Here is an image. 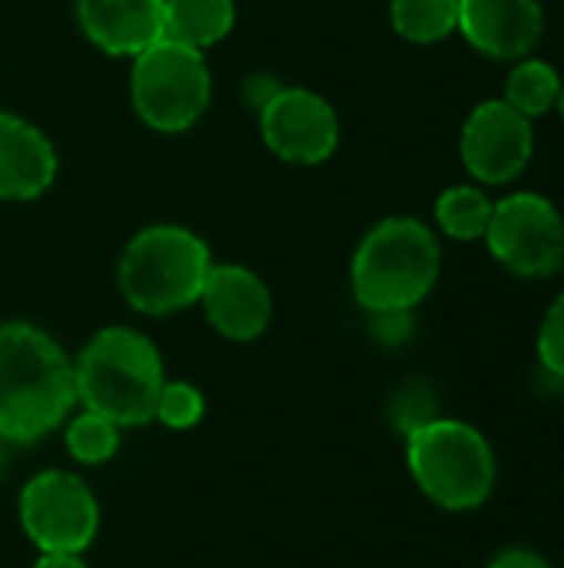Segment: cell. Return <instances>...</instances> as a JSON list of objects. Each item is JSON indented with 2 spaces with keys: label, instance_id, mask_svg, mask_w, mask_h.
<instances>
[{
  "label": "cell",
  "instance_id": "obj_1",
  "mask_svg": "<svg viewBox=\"0 0 564 568\" xmlns=\"http://www.w3.org/2000/svg\"><path fill=\"white\" fill-rule=\"evenodd\" d=\"M76 406L73 359L33 323L0 326V439L37 443Z\"/></svg>",
  "mask_w": 564,
  "mask_h": 568
},
{
  "label": "cell",
  "instance_id": "obj_2",
  "mask_svg": "<svg viewBox=\"0 0 564 568\" xmlns=\"http://www.w3.org/2000/svg\"><path fill=\"white\" fill-rule=\"evenodd\" d=\"M76 403L113 426H143L156 416V399L166 383L160 349L150 336L130 326L100 329L73 363Z\"/></svg>",
  "mask_w": 564,
  "mask_h": 568
},
{
  "label": "cell",
  "instance_id": "obj_3",
  "mask_svg": "<svg viewBox=\"0 0 564 568\" xmlns=\"http://www.w3.org/2000/svg\"><path fill=\"white\" fill-rule=\"evenodd\" d=\"M442 273L435 233L412 216H389L366 233L352 256V293L369 313H409Z\"/></svg>",
  "mask_w": 564,
  "mask_h": 568
},
{
  "label": "cell",
  "instance_id": "obj_4",
  "mask_svg": "<svg viewBox=\"0 0 564 568\" xmlns=\"http://www.w3.org/2000/svg\"><path fill=\"white\" fill-rule=\"evenodd\" d=\"M213 260L186 226H146L120 256V293L146 316H170L199 303Z\"/></svg>",
  "mask_w": 564,
  "mask_h": 568
},
{
  "label": "cell",
  "instance_id": "obj_5",
  "mask_svg": "<svg viewBox=\"0 0 564 568\" xmlns=\"http://www.w3.org/2000/svg\"><path fill=\"white\" fill-rule=\"evenodd\" d=\"M416 486L442 509H479L495 489V453L469 423L432 419L406 436Z\"/></svg>",
  "mask_w": 564,
  "mask_h": 568
},
{
  "label": "cell",
  "instance_id": "obj_6",
  "mask_svg": "<svg viewBox=\"0 0 564 568\" xmlns=\"http://www.w3.org/2000/svg\"><path fill=\"white\" fill-rule=\"evenodd\" d=\"M130 97L136 116L156 133H183L196 126L213 97V77L203 50L156 40L133 57Z\"/></svg>",
  "mask_w": 564,
  "mask_h": 568
},
{
  "label": "cell",
  "instance_id": "obj_7",
  "mask_svg": "<svg viewBox=\"0 0 564 568\" xmlns=\"http://www.w3.org/2000/svg\"><path fill=\"white\" fill-rule=\"evenodd\" d=\"M482 240L509 273L525 280L555 276L564 266L562 213L539 193H509L499 200Z\"/></svg>",
  "mask_w": 564,
  "mask_h": 568
},
{
  "label": "cell",
  "instance_id": "obj_8",
  "mask_svg": "<svg viewBox=\"0 0 564 568\" xmlns=\"http://www.w3.org/2000/svg\"><path fill=\"white\" fill-rule=\"evenodd\" d=\"M20 526L40 552H86L100 529V506L90 486L63 469L37 473L17 503Z\"/></svg>",
  "mask_w": 564,
  "mask_h": 568
},
{
  "label": "cell",
  "instance_id": "obj_9",
  "mask_svg": "<svg viewBox=\"0 0 564 568\" xmlns=\"http://www.w3.org/2000/svg\"><path fill=\"white\" fill-rule=\"evenodd\" d=\"M263 143L286 163L316 166L339 146V116L326 97L306 87H279L259 106Z\"/></svg>",
  "mask_w": 564,
  "mask_h": 568
},
{
  "label": "cell",
  "instance_id": "obj_10",
  "mask_svg": "<svg viewBox=\"0 0 564 568\" xmlns=\"http://www.w3.org/2000/svg\"><path fill=\"white\" fill-rule=\"evenodd\" d=\"M459 150L465 170L479 183L489 186L512 183L515 176H522V170L535 153L532 120L522 116L505 100H485L469 113Z\"/></svg>",
  "mask_w": 564,
  "mask_h": 568
},
{
  "label": "cell",
  "instance_id": "obj_11",
  "mask_svg": "<svg viewBox=\"0 0 564 568\" xmlns=\"http://www.w3.org/2000/svg\"><path fill=\"white\" fill-rule=\"evenodd\" d=\"M203 313L209 326L233 339L253 343L269 329L273 320V293L259 273L239 263H213L199 293Z\"/></svg>",
  "mask_w": 564,
  "mask_h": 568
},
{
  "label": "cell",
  "instance_id": "obj_12",
  "mask_svg": "<svg viewBox=\"0 0 564 568\" xmlns=\"http://www.w3.org/2000/svg\"><path fill=\"white\" fill-rule=\"evenodd\" d=\"M459 30L485 57L522 60L545 30L539 0H459Z\"/></svg>",
  "mask_w": 564,
  "mask_h": 568
},
{
  "label": "cell",
  "instance_id": "obj_13",
  "mask_svg": "<svg viewBox=\"0 0 564 568\" xmlns=\"http://www.w3.org/2000/svg\"><path fill=\"white\" fill-rule=\"evenodd\" d=\"M76 20L110 57H140L163 40V0H76Z\"/></svg>",
  "mask_w": 564,
  "mask_h": 568
},
{
  "label": "cell",
  "instance_id": "obj_14",
  "mask_svg": "<svg viewBox=\"0 0 564 568\" xmlns=\"http://www.w3.org/2000/svg\"><path fill=\"white\" fill-rule=\"evenodd\" d=\"M57 180L53 143L23 116L0 113V200H33Z\"/></svg>",
  "mask_w": 564,
  "mask_h": 568
},
{
  "label": "cell",
  "instance_id": "obj_15",
  "mask_svg": "<svg viewBox=\"0 0 564 568\" xmlns=\"http://www.w3.org/2000/svg\"><path fill=\"white\" fill-rule=\"evenodd\" d=\"M236 23L233 0H163V40L209 50Z\"/></svg>",
  "mask_w": 564,
  "mask_h": 568
},
{
  "label": "cell",
  "instance_id": "obj_16",
  "mask_svg": "<svg viewBox=\"0 0 564 568\" xmlns=\"http://www.w3.org/2000/svg\"><path fill=\"white\" fill-rule=\"evenodd\" d=\"M392 27L412 43H435L459 30V0H392Z\"/></svg>",
  "mask_w": 564,
  "mask_h": 568
},
{
  "label": "cell",
  "instance_id": "obj_17",
  "mask_svg": "<svg viewBox=\"0 0 564 568\" xmlns=\"http://www.w3.org/2000/svg\"><path fill=\"white\" fill-rule=\"evenodd\" d=\"M492 200L479 186H452L435 200V220L452 240H482L492 220Z\"/></svg>",
  "mask_w": 564,
  "mask_h": 568
},
{
  "label": "cell",
  "instance_id": "obj_18",
  "mask_svg": "<svg viewBox=\"0 0 564 568\" xmlns=\"http://www.w3.org/2000/svg\"><path fill=\"white\" fill-rule=\"evenodd\" d=\"M558 90H562V77L552 63L545 60H522L512 73H509V87H505V103H512L522 116H542L558 103Z\"/></svg>",
  "mask_w": 564,
  "mask_h": 568
},
{
  "label": "cell",
  "instance_id": "obj_19",
  "mask_svg": "<svg viewBox=\"0 0 564 568\" xmlns=\"http://www.w3.org/2000/svg\"><path fill=\"white\" fill-rule=\"evenodd\" d=\"M66 449L80 466H103L116 456L120 449V426L96 413H80L66 426Z\"/></svg>",
  "mask_w": 564,
  "mask_h": 568
},
{
  "label": "cell",
  "instance_id": "obj_20",
  "mask_svg": "<svg viewBox=\"0 0 564 568\" xmlns=\"http://www.w3.org/2000/svg\"><path fill=\"white\" fill-rule=\"evenodd\" d=\"M206 413V399L193 383H163L156 399V416L170 429H193Z\"/></svg>",
  "mask_w": 564,
  "mask_h": 568
},
{
  "label": "cell",
  "instance_id": "obj_21",
  "mask_svg": "<svg viewBox=\"0 0 564 568\" xmlns=\"http://www.w3.org/2000/svg\"><path fill=\"white\" fill-rule=\"evenodd\" d=\"M539 359L542 366L564 379V293L548 306L542 329H539Z\"/></svg>",
  "mask_w": 564,
  "mask_h": 568
},
{
  "label": "cell",
  "instance_id": "obj_22",
  "mask_svg": "<svg viewBox=\"0 0 564 568\" xmlns=\"http://www.w3.org/2000/svg\"><path fill=\"white\" fill-rule=\"evenodd\" d=\"M432 419H435V406H432V396H429L422 386L406 389V393L399 396V403H396V426H399L406 436H409L412 429L432 423Z\"/></svg>",
  "mask_w": 564,
  "mask_h": 568
},
{
  "label": "cell",
  "instance_id": "obj_23",
  "mask_svg": "<svg viewBox=\"0 0 564 568\" xmlns=\"http://www.w3.org/2000/svg\"><path fill=\"white\" fill-rule=\"evenodd\" d=\"M376 316V336L382 343H402L409 336V313H372Z\"/></svg>",
  "mask_w": 564,
  "mask_h": 568
},
{
  "label": "cell",
  "instance_id": "obj_24",
  "mask_svg": "<svg viewBox=\"0 0 564 568\" xmlns=\"http://www.w3.org/2000/svg\"><path fill=\"white\" fill-rule=\"evenodd\" d=\"M489 568H552L539 552H532V549H505L502 556H495L492 559V566Z\"/></svg>",
  "mask_w": 564,
  "mask_h": 568
},
{
  "label": "cell",
  "instance_id": "obj_25",
  "mask_svg": "<svg viewBox=\"0 0 564 568\" xmlns=\"http://www.w3.org/2000/svg\"><path fill=\"white\" fill-rule=\"evenodd\" d=\"M33 568H86L80 552H40Z\"/></svg>",
  "mask_w": 564,
  "mask_h": 568
},
{
  "label": "cell",
  "instance_id": "obj_26",
  "mask_svg": "<svg viewBox=\"0 0 564 568\" xmlns=\"http://www.w3.org/2000/svg\"><path fill=\"white\" fill-rule=\"evenodd\" d=\"M558 110H562V116H564V80H562V90H558V103H555Z\"/></svg>",
  "mask_w": 564,
  "mask_h": 568
}]
</instances>
